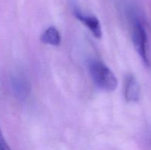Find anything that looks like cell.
<instances>
[{"mask_svg":"<svg viewBox=\"0 0 151 150\" xmlns=\"http://www.w3.org/2000/svg\"><path fill=\"white\" fill-rule=\"evenodd\" d=\"M88 67L93 82L97 88L106 92H112L117 88V78L104 63L98 60H91Z\"/></svg>","mask_w":151,"mask_h":150,"instance_id":"cell-1","label":"cell"},{"mask_svg":"<svg viewBox=\"0 0 151 150\" xmlns=\"http://www.w3.org/2000/svg\"><path fill=\"white\" fill-rule=\"evenodd\" d=\"M132 39L136 50L146 66H150V60L147 55V35L144 25L137 18L133 21Z\"/></svg>","mask_w":151,"mask_h":150,"instance_id":"cell-2","label":"cell"},{"mask_svg":"<svg viewBox=\"0 0 151 150\" xmlns=\"http://www.w3.org/2000/svg\"><path fill=\"white\" fill-rule=\"evenodd\" d=\"M73 13L74 16L91 31L92 35L96 38H98V39L101 38L102 35H103L102 27L100 21L96 16L86 15L78 8H74Z\"/></svg>","mask_w":151,"mask_h":150,"instance_id":"cell-3","label":"cell"},{"mask_svg":"<svg viewBox=\"0 0 151 150\" xmlns=\"http://www.w3.org/2000/svg\"><path fill=\"white\" fill-rule=\"evenodd\" d=\"M11 87L13 94L19 99H25L29 96L31 85L29 80L21 75H15L11 77Z\"/></svg>","mask_w":151,"mask_h":150,"instance_id":"cell-4","label":"cell"},{"mask_svg":"<svg viewBox=\"0 0 151 150\" xmlns=\"http://www.w3.org/2000/svg\"><path fill=\"white\" fill-rule=\"evenodd\" d=\"M124 96L127 101L131 102L137 101L139 99L140 87L134 75H127L125 78Z\"/></svg>","mask_w":151,"mask_h":150,"instance_id":"cell-5","label":"cell"},{"mask_svg":"<svg viewBox=\"0 0 151 150\" xmlns=\"http://www.w3.org/2000/svg\"><path fill=\"white\" fill-rule=\"evenodd\" d=\"M41 41L44 44L58 46L61 42L60 32L55 26H50L41 35Z\"/></svg>","mask_w":151,"mask_h":150,"instance_id":"cell-6","label":"cell"},{"mask_svg":"<svg viewBox=\"0 0 151 150\" xmlns=\"http://www.w3.org/2000/svg\"><path fill=\"white\" fill-rule=\"evenodd\" d=\"M0 150H12L6 141L1 129H0Z\"/></svg>","mask_w":151,"mask_h":150,"instance_id":"cell-7","label":"cell"}]
</instances>
